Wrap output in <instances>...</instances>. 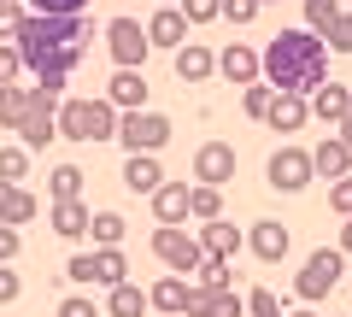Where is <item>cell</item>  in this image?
Here are the masks:
<instances>
[{
    "label": "cell",
    "instance_id": "836d02e7",
    "mask_svg": "<svg viewBox=\"0 0 352 317\" xmlns=\"http://www.w3.org/2000/svg\"><path fill=\"white\" fill-rule=\"evenodd\" d=\"M323 47H335V53H352V12H335V24L323 30Z\"/></svg>",
    "mask_w": 352,
    "mask_h": 317
},
{
    "label": "cell",
    "instance_id": "83f0119b",
    "mask_svg": "<svg viewBox=\"0 0 352 317\" xmlns=\"http://www.w3.org/2000/svg\"><path fill=\"white\" fill-rule=\"evenodd\" d=\"M188 217H223V194L212 188V182H188Z\"/></svg>",
    "mask_w": 352,
    "mask_h": 317
},
{
    "label": "cell",
    "instance_id": "8fae6325",
    "mask_svg": "<svg viewBox=\"0 0 352 317\" xmlns=\"http://www.w3.org/2000/svg\"><path fill=\"white\" fill-rule=\"evenodd\" d=\"M194 177L212 182V188H223V182L235 177V147H223V141H206V147L194 153Z\"/></svg>",
    "mask_w": 352,
    "mask_h": 317
},
{
    "label": "cell",
    "instance_id": "3957f363",
    "mask_svg": "<svg viewBox=\"0 0 352 317\" xmlns=\"http://www.w3.org/2000/svg\"><path fill=\"white\" fill-rule=\"evenodd\" d=\"M53 135H71V141H112V135H118V106H112V100H59Z\"/></svg>",
    "mask_w": 352,
    "mask_h": 317
},
{
    "label": "cell",
    "instance_id": "9a60e30c",
    "mask_svg": "<svg viewBox=\"0 0 352 317\" xmlns=\"http://www.w3.org/2000/svg\"><path fill=\"white\" fill-rule=\"evenodd\" d=\"M194 241H200V253L235 259V253H241V229H235V223H223V217H206V229L194 235Z\"/></svg>",
    "mask_w": 352,
    "mask_h": 317
},
{
    "label": "cell",
    "instance_id": "60d3db41",
    "mask_svg": "<svg viewBox=\"0 0 352 317\" xmlns=\"http://www.w3.org/2000/svg\"><path fill=\"white\" fill-rule=\"evenodd\" d=\"M217 6H223V0H182V18H188V24H212Z\"/></svg>",
    "mask_w": 352,
    "mask_h": 317
},
{
    "label": "cell",
    "instance_id": "484cf974",
    "mask_svg": "<svg viewBox=\"0 0 352 317\" xmlns=\"http://www.w3.org/2000/svg\"><path fill=\"white\" fill-rule=\"evenodd\" d=\"M311 94H317V100H311V112L323 118V124H335V118L346 112V94H352V89H346V83H317Z\"/></svg>",
    "mask_w": 352,
    "mask_h": 317
},
{
    "label": "cell",
    "instance_id": "5bb4252c",
    "mask_svg": "<svg viewBox=\"0 0 352 317\" xmlns=\"http://www.w3.org/2000/svg\"><path fill=\"white\" fill-rule=\"evenodd\" d=\"M106 100H112V106H124V112L147 106V76H141V71H124V65H118V76L106 83Z\"/></svg>",
    "mask_w": 352,
    "mask_h": 317
},
{
    "label": "cell",
    "instance_id": "ac0fdd59",
    "mask_svg": "<svg viewBox=\"0 0 352 317\" xmlns=\"http://www.w3.org/2000/svg\"><path fill=\"white\" fill-rule=\"evenodd\" d=\"M41 206H36V194L30 188H18V182H0V223H30V217H36Z\"/></svg>",
    "mask_w": 352,
    "mask_h": 317
},
{
    "label": "cell",
    "instance_id": "2e32d148",
    "mask_svg": "<svg viewBox=\"0 0 352 317\" xmlns=\"http://www.w3.org/2000/svg\"><path fill=\"white\" fill-rule=\"evenodd\" d=\"M346 171H352V147H346L340 135H329L323 147L311 153V177H329V182H335V177H346Z\"/></svg>",
    "mask_w": 352,
    "mask_h": 317
},
{
    "label": "cell",
    "instance_id": "9c48e42d",
    "mask_svg": "<svg viewBox=\"0 0 352 317\" xmlns=\"http://www.w3.org/2000/svg\"><path fill=\"white\" fill-rule=\"evenodd\" d=\"M305 182H311V153H300V147H276L270 153V188L300 194Z\"/></svg>",
    "mask_w": 352,
    "mask_h": 317
},
{
    "label": "cell",
    "instance_id": "c3c4849f",
    "mask_svg": "<svg viewBox=\"0 0 352 317\" xmlns=\"http://www.w3.org/2000/svg\"><path fill=\"white\" fill-rule=\"evenodd\" d=\"M335 129H340V141H346V147H352V94H346V112L335 118Z\"/></svg>",
    "mask_w": 352,
    "mask_h": 317
},
{
    "label": "cell",
    "instance_id": "f907efd6",
    "mask_svg": "<svg viewBox=\"0 0 352 317\" xmlns=\"http://www.w3.org/2000/svg\"><path fill=\"white\" fill-rule=\"evenodd\" d=\"M294 317H311V311H294Z\"/></svg>",
    "mask_w": 352,
    "mask_h": 317
},
{
    "label": "cell",
    "instance_id": "7a4b0ae2",
    "mask_svg": "<svg viewBox=\"0 0 352 317\" xmlns=\"http://www.w3.org/2000/svg\"><path fill=\"white\" fill-rule=\"evenodd\" d=\"M323 65H329V47L311 30H282V36L258 53V76L276 94H311L317 83H323Z\"/></svg>",
    "mask_w": 352,
    "mask_h": 317
},
{
    "label": "cell",
    "instance_id": "ab89813d",
    "mask_svg": "<svg viewBox=\"0 0 352 317\" xmlns=\"http://www.w3.org/2000/svg\"><path fill=\"white\" fill-rule=\"evenodd\" d=\"M18 24H24V0H0V41L18 36Z\"/></svg>",
    "mask_w": 352,
    "mask_h": 317
},
{
    "label": "cell",
    "instance_id": "5b68a950",
    "mask_svg": "<svg viewBox=\"0 0 352 317\" xmlns=\"http://www.w3.org/2000/svg\"><path fill=\"white\" fill-rule=\"evenodd\" d=\"M340 270H346V253H340V247H317V253L305 259V270L294 276V294H300V300H329L335 282H340Z\"/></svg>",
    "mask_w": 352,
    "mask_h": 317
},
{
    "label": "cell",
    "instance_id": "8992f818",
    "mask_svg": "<svg viewBox=\"0 0 352 317\" xmlns=\"http://www.w3.org/2000/svg\"><path fill=\"white\" fill-rule=\"evenodd\" d=\"M118 141H124L129 153H159L164 141H170V118H164V112H147V106H135V112L118 118Z\"/></svg>",
    "mask_w": 352,
    "mask_h": 317
},
{
    "label": "cell",
    "instance_id": "d4e9b609",
    "mask_svg": "<svg viewBox=\"0 0 352 317\" xmlns=\"http://www.w3.org/2000/svg\"><path fill=\"white\" fill-rule=\"evenodd\" d=\"M147 305H159V311H182V305H188V282H182V276H159L147 288Z\"/></svg>",
    "mask_w": 352,
    "mask_h": 317
},
{
    "label": "cell",
    "instance_id": "ba28073f",
    "mask_svg": "<svg viewBox=\"0 0 352 317\" xmlns=\"http://www.w3.org/2000/svg\"><path fill=\"white\" fill-rule=\"evenodd\" d=\"M153 253H159L170 270H194L200 265V241H194L182 223H159L153 229Z\"/></svg>",
    "mask_w": 352,
    "mask_h": 317
},
{
    "label": "cell",
    "instance_id": "277c9868",
    "mask_svg": "<svg viewBox=\"0 0 352 317\" xmlns=\"http://www.w3.org/2000/svg\"><path fill=\"white\" fill-rule=\"evenodd\" d=\"M59 100H65V89H47V83H36V89H30L24 118H18V147L41 153V147L53 141V118H59Z\"/></svg>",
    "mask_w": 352,
    "mask_h": 317
},
{
    "label": "cell",
    "instance_id": "52a82bcc",
    "mask_svg": "<svg viewBox=\"0 0 352 317\" xmlns=\"http://www.w3.org/2000/svg\"><path fill=\"white\" fill-rule=\"evenodd\" d=\"M106 47H112V59L124 65V71H141V59H147V30L135 24V18H112L106 24Z\"/></svg>",
    "mask_w": 352,
    "mask_h": 317
},
{
    "label": "cell",
    "instance_id": "ffe728a7",
    "mask_svg": "<svg viewBox=\"0 0 352 317\" xmlns=\"http://www.w3.org/2000/svg\"><path fill=\"white\" fill-rule=\"evenodd\" d=\"M212 71H217V59L200 41H182V47H176V76H182V83H206Z\"/></svg>",
    "mask_w": 352,
    "mask_h": 317
},
{
    "label": "cell",
    "instance_id": "6da1fadb",
    "mask_svg": "<svg viewBox=\"0 0 352 317\" xmlns=\"http://www.w3.org/2000/svg\"><path fill=\"white\" fill-rule=\"evenodd\" d=\"M12 47L24 59V71H36V83L65 89V76L76 71V59L88 47V24H82V12H24Z\"/></svg>",
    "mask_w": 352,
    "mask_h": 317
},
{
    "label": "cell",
    "instance_id": "f1b7e54d",
    "mask_svg": "<svg viewBox=\"0 0 352 317\" xmlns=\"http://www.w3.org/2000/svg\"><path fill=\"white\" fill-rule=\"evenodd\" d=\"M88 235H94V247H118L124 241V217L118 212H94L88 217Z\"/></svg>",
    "mask_w": 352,
    "mask_h": 317
},
{
    "label": "cell",
    "instance_id": "d6a6232c",
    "mask_svg": "<svg viewBox=\"0 0 352 317\" xmlns=\"http://www.w3.org/2000/svg\"><path fill=\"white\" fill-rule=\"evenodd\" d=\"M340 12V0H305V24H311V36H323L329 24H335Z\"/></svg>",
    "mask_w": 352,
    "mask_h": 317
},
{
    "label": "cell",
    "instance_id": "30bf717a",
    "mask_svg": "<svg viewBox=\"0 0 352 317\" xmlns=\"http://www.w3.org/2000/svg\"><path fill=\"white\" fill-rule=\"evenodd\" d=\"M182 311L188 317H247V300L235 288H194L188 282V305Z\"/></svg>",
    "mask_w": 352,
    "mask_h": 317
},
{
    "label": "cell",
    "instance_id": "7bdbcfd3",
    "mask_svg": "<svg viewBox=\"0 0 352 317\" xmlns=\"http://www.w3.org/2000/svg\"><path fill=\"white\" fill-rule=\"evenodd\" d=\"M65 276H71V282H82V288H88V282H94V253H76L71 265H65Z\"/></svg>",
    "mask_w": 352,
    "mask_h": 317
},
{
    "label": "cell",
    "instance_id": "e575fe53",
    "mask_svg": "<svg viewBox=\"0 0 352 317\" xmlns=\"http://www.w3.org/2000/svg\"><path fill=\"white\" fill-rule=\"evenodd\" d=\"M30 171V147H0V182H18Z\"/></svg>",
    "mask_w": 352,
    "mask_h": 317
},
{
    "label": "cell",
    "instance_id": "4dcf8cb0",
    "mask_svg": "<svg viewBox=\"0 0 352 317\" xmlns=\"http://www.w3.org/2000/svg\"><path fill=\"white\" fill-rule=\"evenodd\" d=\"M200 282H194V288H235V282H229V259H217V253H200Z\"/></svg>",
    "mask_w": 352,
    "mask_h": 317
},
{
    "label": "cell",
    "instance_id": "d6986e66",
    "mask_svg": "<svg viewBox=\"0 0 352 317\" xmlns=\"http://www.w3.org/2000/svg\"><path fill=\"white\" fill-rule=\"evenodd\" d=\"M153 212H159V223H182L188 217V182H159L153 188Z\"/></svg>",
    "mask_w": 352,
    "mask_h": 317
},
{
    "label": "cell",
    "instance_id": "d590c367",
    "mask_svg": "<svg viewBox=\"0 0 352 317\" xmlns=\"http://www.w3.org/2000/svg\"><path fill=\"white\" fill-rule=\"evenodd\" d=\"M270 94H276L270 83H247V94H241V106H247V118H264V112H270Z\"/></svg>",
    "mask_w": 352,
    "mask_h": 317
},
{
    "label": "cell",
    "instance_id": "f6af8a7d",
    "mask_svg": "<svg viewBox=\"0 0 352 317\" xmlns=\"http://www.w3.org/2000/svg\"><path fill=\"white\" fill-rule=\"evenodd\" d=\"M18 247H24V241H18V229H12V223H0V265H12Z\"/></svg>",
    "mask_w": 352,
    "mask_h": 317
},
{
    "label": "cell",
    "instance_id": "681fc988",
    "mask_svg": "<svg viewBox=\"0 0 352 317\" xmlns=\"http://www.w3.org/2000/svg\"><path fill=\"white\" fill-rule=\"evenodd\" d=\"M340 253H352V217L340 223Z\"/></svg>",
    "mask_w": 352,
    "mask_h": 317
},
{
    "label": "cell",
    "instance_id": "b9f144b4",
    "mask_svg": "<svg viewBox=\"0 0 352 317\" xmlns=\"http://www.w3.org/2000/svg\"><path fill=\"white\" fill-rule=\"evenodd\" d=\"M30 12H88V0H24Z\"/></svg>",
    "mask_w": 352,
    "mask_h": 317
},
{
    "label": "cell",
    "instance_id": "816d5d0a",
    "mask_svg": "<svg viewBox=\"0 0 352 317\" xmlns=\"http://www.w3.org/2000/svg\"><path fill=\"white\" fill-rule=\"evenodd\" d=\"M164 6H176V0H164Z\"/></svg>",
    "mask_w": 352,
    "mask_h": 317
},
{
    "label": "cell",
    "instance_id": "bcb514c9",
    "mask_svg": "<svg viewBox=\"0 0 352 317\" xmlns=\"http://www.w3.org/2000/svg\"><path fill=\"white\" fill-rule=\"evenodd\" d=\"M18 294H24V282H18V270H6V265H0V305H12Z\"/></svg>",
    "mask_w": 352,
    "mask_h": 317
},
{
    "label": "cell",
    "instance_id": "ee69618b",
    "mask_svg": "<svg viewBox=\"0 0 352 317\" xmlns=\"http://www.w3.org/2000/svg\"><path fill=\"white\" fill-rule=\"evenodd\" d=\"M18 71H24L18 47H6V41H0V83H18Z\"/></svg>",
    "mask_w": 352,
    "mask_h": 317
},
{
    "label": "cell",
    "instance_id": "4316f807",
    "mask_svg": "<svg viewBox=\"0 0 352 317\" xmlns=\"http://www.w3.org/2000/svg\"><path fill=\"white\" fill-rule=\"evenodd\" d=\"M118 282H129L124 276V253H118V247H94V288H118Z\"/></svg>",
    "mask_w": 352,
    "mask_h": 317
},
{
    "label": "cell",
    "instance_id": "44dd1931",
    "mask_svg": "<svg viewBox=\"0 0 352 317\" xmlns=\"http://www.w3.org/2000/svg\"><path fill=\"white\" fill-rule=\"evenodd\" d=\"M217 71H223L229 83H258V53L235 41V47H223V53H217Z\"/></svg>",
    "mask_w": 352,
    "mask_h": 317
},
{
    "label": "cell",
    "instance_id": "7402d4cb",
    "mask_svg": "<svg viewBox=\"0 0 352 317\" xmlns=\"http://www.w3.org/2000/svg\"><path fill=\"white\" fill-rule=\"evenodd\" d=\"M124 182H129V194H153V188L164 182V171H159V159H153V153H129Z\"/></svg>",
    "mask_w": 352,
    "mask_h": 317
},
{
    "label": "cell",
    "instance_id": "74e56055",
    "mask_svg": "<svg viewBox=\"0 0 352 317\" xmlns=\"http://www.w3.org/2000/svg\"><path fill=\"white\" fill-rule=\"evenodd\" d=\"M217 18H229V24H252V18H258V0H223Z\"/></svg>",
    "mask_w": 352,
    "mask_h": 317
},
{
    "label": "cell",
    "instance_id": "f35d334b",
    "mask_svg": "<svg viewBox=\"0 0 352 317\" xmlns=\"http://www.w3.org/2000/svg\"><path fill=\"white\" fill-rule=\"evenodd\" d=\"M247 311L252 317H282V305H276V294H270V288H252L247 294Z\"/></svg>",
    "mask_w": 352,
    "mask_h": 317
},
{
    "label": "cell",
    "instance_id": "f546056e",
    "mask_svg": "<svg viewBox=\"0 0 352 317\" xmlns=\"http://www.w3.org/2000/svg\"><path fill=\"white\" fill-rule=\"evenodd\" d=\"M24 100H30V89H18V83H0V129H18Z\"/></svg>",
    "mask_w": 352,
    "mask_h": 317
},
{
    "label": "cell",
    "instance_id": "f5cc1de1",
    "mask_svg": "<svg viewBox=\"0 0 352 317\" xmlns=\"http://www.w3.org/2000/svg\"><path fill=\"white\" fill-rule=\"evenodd\" d=\"M258 6H270V0H258Z\"/></svg>",
    "mask_w": 352,
    "mask_h": 317
},
{
    "label": "cell",
    "instance_id": "603a6c76",
    "mask_svg": "<svg viewBox=\"0 0 352 317\" xmlns=\"http://www.w3.org/2000/svg\"><path fill=\"white\" fill-rule=\"evenodd\" d=\"M264 124H270V129H300L305 124V94H270Z\"/></svg>",
    "mask_w": 352,
    "mask_h": 317
},
{
    "label": "cell",
    "instance_id": "cb8c5ba5",
    "mask_svg": "<svg viewBox=\"0 0 352 317\" xmlns=\"http://www.w3.org/2000/svg\"><path fill=\"white\" fill-rule=\"evenodd\" d=\"M147 311V294L135 288V282H118V288H106V317H141Z\"/></svg>",
    "mask_w": 352,
    "mask_h": 317
},
{
    "label": "cell",
    "instance_id": "8d00e7d4",
    "mask_svg": "<svg viewBox=\"0 0 352 317\" xmlns=\"http://www.w3.org/2000/svg\"><path fill=\"white\" fill-rule=\"evenodd\" d=\"M329 206H335L340 217H352V171H346V177H335V182H329Z\"/></svg>",
    "mask_w": 352,
    "mask_h": 317
},
{
    "label": "cell",
    "instance_id": "e0dca14e",
    "mask_svg": "<svg viewBox=\"0 0 352 317\" xmlns=\"http://www.w3.org/2000/svg\"><path fill=\"white\" fill-rule=\"evenodd\" d=\"M88 217H94V212H88L82 200H53V212H47V223L59 229L65 241H82V235H88Z\"/></svg>",
    "mask_w": 352,
    "mask_h": 317
},
{
    "label": "cell",
    "instance_id": "7dc6e473",
    "mask_svg": "<svg viewBox=\"0 0 352 317\" xmlns=\"http://www.w3.org/2000/svg\"><path fill=\"white\" fill-rule=\"evenodd\" d=\"M59 317H100V311H94V300H82V294H71V300L59 305Z\"/></svg>",
    "mask_w": 352,
    "mask_h": 317
},
{
    "label": "cell",
    "instance_id": "1f68e13d",
    "mask_svg": "<svg viewBox=\"0 0 352 317\" xmlns=\"http://www.w3.org/2000/svg\"><path fill=\"white\" fill-rule=\"evenodd\" d=\"M47 194H53V200H76V194H82V171H76V165H59V171L47 177Z\"/></svg>",
    "mask_w": 352,
    "mask_h": 317
},
{
    "label": "cell",
    "instance_id": "7c38bea8",
    "mask_svg": "<svg viewBox=\"0 0 352 317\" xmlns=\"http://www.w3.org/2000/svg\"><path fill=\"white\" fill-rule=\"evenodd\" d=\"M247 247L264 259V265H276V259H288V247H294V241H288V229H282L276 217H258V223L247 229Z\"/></svg>",
    "mask_w": 352,
    "mask_h": 317
},
{
    "label": "cell",
    "instance_id": "4fadbf2b",
    "mask_svg": "<svg viewBox=\"0 0 352 317\" xmlns=\"http://www.w3.org/2000/svg\"><path fill=\"white\" fill-rule=\"evenodd\" d=\"M188 18H182V12H176V6H159V12H153V24H147V47H182V41H188Z\"/></svg>",
    "mask_w": 352,
    "mask_h": 317
}]
</instances>
